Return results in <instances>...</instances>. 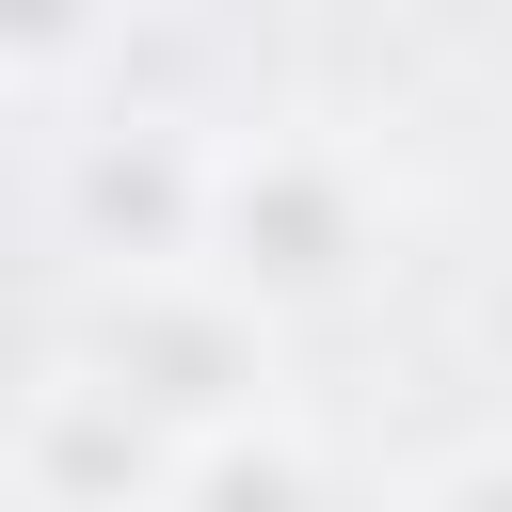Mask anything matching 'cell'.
I'll return each instance as SVG.
<instances>
[{
    "label": "cell",
    "mask_w": 512,
    "mask_h": 512,
    "mask_svg": "<svg viewBox=\"0 0 512 512\" xmlns=\"http://www.w3.org/2000/svg\"><path fill=\"white\" fill-rule=\"evenodd\" d=\"M384 256V192L336 128H256V144H208V224H192V272L240 288L256 320L272 304H320Z\"/></svg>",
    "instance_id": "obj_1"
},
{
    "label": "cell",
    "mask_w": 512,
    "mask_h": 512,
    "mask_svg": "<svg viewBox=\"0 0 512 512\" xmlns=\"http://www.w3.org/2000/svg\"><path fill=\"white\" fill-rule=\"evenodd\" d=\"M80 384H112L160 448H208V432L272 416V320L208 272H112V304L80 336Z\"/></svg>",
    "instance_id": "obj_2"
},
{
    "label": "cell",
    "mask_w": 512,
    "mask_h": 512,
    "mask_svg": "<svg viewBox=\"0 0 512 512\" xmlns=\"http://www.w3.org/2000/svg\"><path fill=\"white\" fill-rule=\"evenodd\" d=\"M16 496H32V512H160V496H176V448H160L112 384L48 368V384L16 400Z\"/></svg>",
    "instance_id": "obj_3"
},
{
    "label": "cell",
    "mask_w": 512,
    "mask_h": 512,
    "mask_svg": "<svg viewBox=\"0 0 512 512\" xmlns=\"http://www.w3.org/2000/svg\"><path fill=\"white\" fill-rule=\"evenodd\" d=\"M160 512H336V480H320V448H304L288 416H256V432L176 448V496H160Z\"/></svg>",
    "instance_id": "obj_4"
},
{
    "label": "cell",
    "mask_w": 512,
    "mask_h": 512,
    "mask_svg": "<svg viewBox=\"0 0 512 512\" xmlns=\"http://www.w3.org/2000/svg\"><path fill=\"white\" fill-rule=\"evenodd\" d=\"M96 32H112V0H0V64H64Z\"/></svg>",
    "instance_id": "obj_5"
},
{
    "label": "cell",
    "mask_w": 512,
    "mask_h": 512,
    "mask_svg": "<svg viewBox=\"0 0 512 512\" xmlns=\"http://www.w3.org/2000/svg\"><path fill=\"white\" fill-rule=\"evenodd\" d=\"M400 512H512V448H480V464H432Z\"/></svg>",
    "instance_id": "obj_6"
},
{
    "label": "cell",
    "mask_w": 512,
    "mask_h": 512,
    "mask_svg": "<svg viewBox=\"0 0 512 512\" xmlns=\"http://www.w3.org/2000/svg\"><path fill=\"white\" fill-rule=\"evenodd\" d=\"M480 368L512 384V272H496V304H480Z\"/></svg>",
    "instance_id": "obj_7"
}]
</instances>
